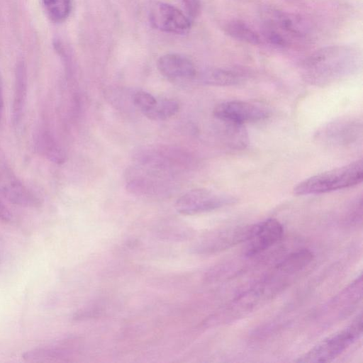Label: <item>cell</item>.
Wrapping results in <instances>:
<instances>
[{
  "mask_svg": "<svg viewBox=\"0 0 363 363\" xmlns=\"http://www.w3.org/2000/svg\"><path fill=\"white\" fill-rule=\"evenodd\" d=\"M294 276L276 265L265 278L218 309L204 324L207 326L223 325L245 316L282 291Z\"/></svg>",
  "mask_w": 363,
  "mask_h": 363,
  "instance_id": "obj_1",
  "label": "cell"
},
{
  "mask_svg": "<svg viewBox=\"0 0 363 363\" xmlns=\"http://www.w3.org/2000/svg\"><path fill=\"white\" fill-rule=\"evenodd\" d=\"M363 179L362 160L311 176L294 189L298 196L315 195L340 190L357 185Z\"/></svg>",
  "mask_w": 363,
  "mask_h": 363,
  "instance_id": "obj_2",
  "label": "cell"
},
{
  "mask_svg": "<svg viewBox=\"0 0 363 363\" xmlns=\"http://www.w3.org/2000/svg\"><path fill=\"white\" fill-rule=\"evenodd\" d=\"M362 333V317L360 312L344 328L324 338L294 362L298 363H317L331 362L354 342Z\"/></svg>",
  "mask_w": 363,
  "mask_h": 363,
  "instance_id": "obj_3",
  "label": "cell"
},
{
  "mask_svg": "<svg viewBox=\"0 0 363 363\" xmlns=\"http://www.w3.org/2000/svg\"><path fill=\"white\" fill-rule=\"evenodd\" d=\"M136 165L175 175L193 164L191 156L173 146L145 147L135 155Z\"/></svg>",
  "mask_w": 363,
  "mask_h": 363,
  "instance_id": "obj_4",
  "label": "cell"
},
{
  "mask_svg": "<svg viewBox=\"0 0 363 363\" xmlns=\"http://www.w3.org/2000/svg\"><path fill=\"white\" fill-rule=\"evenodd\" d=\"M256 223L212 230L201 235L191 250L197 255H209L247 242L253 235Z\"/></svg>",
  "mask_w": 363,
  "mask_h": 363,
  "instance_id": "obj_5",
  "label": "cell"
},
{
  "mask_svg": "<svg viewBox=\"0 0 363 363\" xmlns=\"http://www.w3.org/2000/svg\"><path fill=\"white\" fill-rule=\"evenodd\" d=\"M237 201L238 199L231 194L206 189H194L177 200L175 208L180 214L190 216L212 211Z\"/></svg>",
  "mask_w": 363,
  "mask_h": 363,
  "instance_id": "obj_6",
  "label": "cell"
},
{
  "mask_svg": "<svg viewBox=\"0 0 363 363\" xmlns=\"http://www.w3.org/2000/svg\"><path fill=\"white\" fill-rule=\"evenodd\" d=\"M174 175L136 165L127 173V189L143 196H162L168 194Z\"/></svg>",
  "mask_w": 363,
  "mask_h": 363,
  "instance_id": "obj_7",
  "label": "cell"
},
{
  "mask_svg": "<svg viewBox=\"0 0 363 363\" xmlns=\"http://www.w3.org/2000/svg\"><path fill=\"white\" fill-rule=\"evenodd\" d=\"M356 50L347 46H332L316 51L306 60V66L313 72L342 71L357 60Z\"/></svg>",
  "mask_w": 363,
  "mask_h": 363,
  "instance_id": "obj_8",
  "label": "cell"
},
{
  "mask_svg": "<svg viewBox=\"0 0 363 363\" xmlns=\"http://www.w3.org/2000/svg\"><path fill=\"white\" fill-rule=\"evenodd\" d=\"M150 21L152 26L161 31L184 35L191 29L190 19L174 6L156 2L150 9Z\"/></svg>",
  "mask_w": 363,
  "mask_h": 363,
  "instance_id": "obj_9",
  "label": "cell"
},
{
  "mask_svg": "<svg viewBox=\"0 0 363 363\" xmlns=\"http://www.w3.org/2000/svg\"><path fill=\"white\" fill-rule=\"evenodd\" d=\"M214 116L227 123L241 125L256 122L268 117V111L256 104L242 101H230L218 104L213 109Z\"/></svg>",
  "mask_w": 363,
  "mask_h": 363,
  "instance_id": "obj_10",
  "label": "cell"
},
{
  "mask_svg": "<svg viewBox=\"0 0 363 363\" xmlns=\"http://www.w3.org/2000/svg\"><path fill=\"white\" fill-rule=\"evenodd\" d=\"M0 194L11 203L26 207L37 206L38 198L5 164L0 162Z\"/></svg>",
  "mask_w": 363,
  "mask_h": 363,
  "instance_id": "obj_11",
  "label": "cell"
},
{
  "mask_svg": "<svg viewBox=\"0 0 363 363\" xmlns=\"http://www.w3.org/2000/svg\"><path fill=\"white\" fill-rule=\"evenodd\" d=\"M283 235V225L275 218L257 223L253 235L247 242L245 255L251 257L259 255L277 243Z\"/></svg>",
  "mask_w": 363,
  "mask_h": 363,
  "instance_id": "obj_12",
  "label": "cell"
},
{
  "mask_svg": "<svg viewBox=\"0 0 363 363\" xmlns=\"http://www.w3.org/2000/svg\"><path fill=\"white\" fill-rule=\"evenodd\" d=\"M263 28L279 34L287 44L291 40L302 38L306 30L303 23L298 18L274 9L265 11Z\"/></svg>",
  "mask_w": 363,
  "mask_h": 363,
  "instance_id": "obj_13",
  "label": "cell"
},
{
  "mask_svg": "<svg viewBox=\"0 0 363 363\" xmlns=\"http://www.w3.org/2000/svg\"><path fill=\"white\" fill-rule=\"evenodd\" d=\"M157 68L163 76L171 79H189L196 74L193 62L179 53H168L161 56L157 61Z\"/></svg>",
  "mask_w": 363,
  "mask_h": 363,
  "instance_id": "obj_14",
  "label": "cell"
},
{
  "mask_svg": "<svg viewBox=\"0 0 363 363\" xmlns=\"http://www.w3.org/2000/svg\"><path fill=\"white\" fill-rule=\"evenodd\" d=\"M27 72L23 62L18 63L16 68L12 117L14 123H18L23 115L27 97Z\"/></svg>",
  "mask_w": 363,
  "mask_h": 363,
  "instance_id": "obj_15",
  "label": "cell"
},
{
  "mask_svg": "<svg viewBox=\"0 0 363 363\" xmlns=\"http://www.w3.org/2000/svg\"><path fill=\"white\" fill-rule=\"evenodd\" d=\"M36 145L38 151L52 162L61 164L65 162V154L50 132L43 130L39 133Z\"/></svg>",
  "mask_w": 363,
  "mask_h": 363,
  "instance_id": "obj_16",
  "label": "cell"
},
{
  "mask_svg": "<svg viewBox=\"0 0 363 363\" xmlns=\"http://www.w3.org/2000/svg\"><path fill=\"white\" fill-rule=\"evenodd\" d=\"M241 77L240 74L232 70L213 68L203 71L200 76V79L207 84L228 86L238 83Z\"/></svg>",
  "mask_w": 363,
  "mask_h": 363,
  "instance_id": "obj_17",
  "label": "cell"
},
{
  "mask_svg": "<svg viewBox=\"0 0 363 363\" xmlns=\"http://www.w3.org/2000/svg\"><path fill=\"white\" fill-rule=\"evenodd\" d=\"M225 33L230 37L252 45L261 43L259 34L247 23L239 20H232L225 26Z\"/></svg>",
  "mask_w": 363,
  "mask_h": 363,
  "instance_id": "obj_18",
  "label": "cell"
},
{
  "mask_svg": "<svg viewBox=\"0 0 363 363\" xmlns=\"http://www.w3.org/2000/svg\"><path fill=\"white\" fill-rule=\"evenodd\" d=\"M50 19L57 23L66 21L72 9L71 0H42Z\"/></svg>",
  "mask_w": 363,
  "mask_h": 363,
  "instance_id": "obj_19",
  "label": "cell"
},
{
  "mask_svg": "<svg viewBox=\"0 0 363 363\" xmlns=\"http://www.w3.org/2000/svg\"><path fill=\"white\" fill-rule=\"evenodd\" d=\"M179 109L177 101L164 99L157 100L153 107L144 116L152 121H164L174 116Z\"/></svg>",
  "mask_w": 363,
  "mask_h": 363,
  "instance_id": "obj_20",
  "label": "cell"
},
{
  "mask_svg": "<svg viewBox=\"0 0 363 363\" xmlns=\"http://www.w3.org/2000/svg\"><path fill=\"white\" fill-rule=\"evenodd\" d=\"M157 100L153 95L145 91H138L133 96L135 107L143 115L153 107Z\"/></svg>",
  "mask_w": 363,
  "mask_h": 363,
  "instance_id": "obj_21",
  "label": "cell"
},
{
  "mask_svg": "<svg viewBox=\"0 0 363 363\" xmlns=\"http://www.w3.org/2000/svg\"><path fill=\"white\" fill-rule=\"evenodd\" d=\"M189 16L196 18L200 12V0H182Z\"/></svg>",
  "mask_w": 363,
  "mask_h": 363,
  "instance_id": "obj_22",
  "label": "cell"
},
{
  "mask_svg": "<svg viewBox=\"0 0 363 363\" xmlns=\"http://www.w3.org/2000/svg\"><path fill=\"white\" fill-rule=\"evenodd\" d=\"M11 218L9 210L0 199V220L7 222Z\"/></svg>",
  "mask_w": 363,
  "mask_h": 363,
  "instance_id": "obj_23",
  "label": "cell"
},
{
  "mask_svg": "<svg viewBox=\"0 0 363 363\" xmlns=\"http://www.w3.org/2000/svg\"><path fill=\"white\" fill-rule=\"evenodd\" d=\"M3 108H4V98H3V89H2V83L0 77V120L3 113Z\"/></svg>",
  "mask_w": 363,
  "mask_h": 363,
  "instance_id": "obj_24",
  "label": "cell"
}]
</instances>
